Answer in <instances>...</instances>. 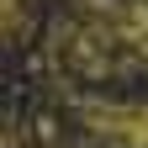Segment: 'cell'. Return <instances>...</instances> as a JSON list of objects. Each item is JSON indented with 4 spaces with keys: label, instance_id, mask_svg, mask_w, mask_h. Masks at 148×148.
<instances>
[{
    "label": "cell",
    "instance_id": "cell-1",
    "mask_svg": "<svg viewBox=\"0 0 148 148\" xmlns=\"http://www.w3.org/2000/svg\"><path fill=\"white\" fill-rule=\"evenodd\" d=\"M74 116H79L90 132H101L122 148H148V106H122V101H95L85 95L74 106Z\"/></svg>",
    "mask_w": 148,
    "mask_h": 148
}]
</instances>
